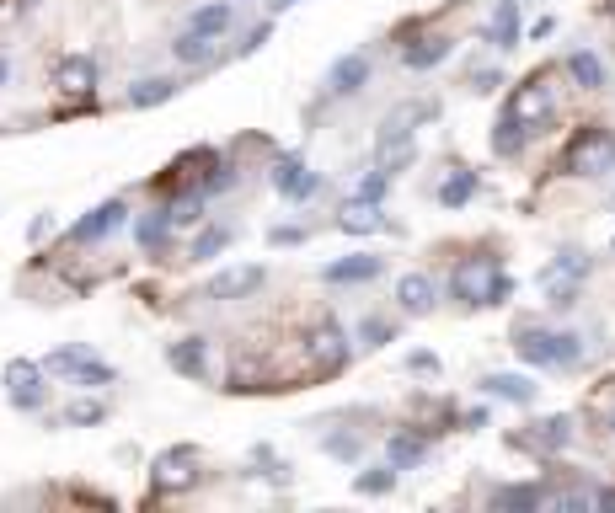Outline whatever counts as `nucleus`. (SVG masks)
Listing matches in <instances>:
<instances>
[{
  "label": "nucleus",
  "mask_w": 615,
  "mask_h": 513,
  "mask_svg": "<svg viewBox=\"0 0 615 513\" xmlns=\"http://www.w3.org/2000/svg\"><path fill=\"white\" fill-rule=\"evenodd\" d=\"M450 289H455V300H466V305H503L514 284L498 273V257H466L455 268Z\"/></svg>",
  "instance_id": "f257e3e1"
},
{
  "label": "nucleus",
  "mask_w": 615,
  "mask_h": 513,
  "mask_svg": "<svg viewBox=\"0 0 615 513\" xmlns=\"http://www.w3.org/2000/svg\"><path fill=\"white\" fill-rule=\"evenodd\" d=\"M567 171H573V177H605V171H615V134L583 129L573 145H567Z\"/></svg>",
  "instance_id": "f03ea898"
},
{
  "label": "nucleus",
  "mask_w": 615,
  "mask_h": 513,
  "mask_svg": "<svg viewBox=\"0 0 615 513\" xmlns=\"http://www.w3.org/2000/svg\"><path fill=\"white\" fill-rule=\"evenodd\" d=\"M519 359L541 364V369H567L578 364V337H557V332H519Z\"/></svg>",
  "instance_id": "7ed1b4c3"
},
{
  "label": "nucleus",
  "mask_w": 615,
  "mask_h": 513,
  "mask_svg": "<svg viewBox=\"0 0 615 513\" xmlns=\"http://www.w3.org/2000/svg\"><path fill=\"white\" fill-rule=\"evenodd\" d=\"M150 481H156V492H193L198 487V455L193 449H166V455L156 460V471H150Z\"/></svg>",
  "instance_id": "20e7f679"
},
{
  "label": "nucleus",
  "mask_w": 615,
  "mask_h": 513,
  "mask_svg": "<svg viewBox=\"0 0 615 513\" xmlns=\"http://www.w3.org/2000/svg\"><path fill=\"white\" fill-rule=\"evenodd\" d=\"M509 118H519L525 129H541V123L551 118V86H546V75H530L525 86L509 97Z\"/></svg>",
  "instance_id": "39448f33"
},
{
  "label": "nucleus",
  "mask_w": 615,
  "mask_h": 513,
  "mask_svg": "<svg viewBox=\"0 0 615 513\" xmlns=\"http://www.w3.org/2000/svg\"><path fill=\"white\" fill-rule=\"evenodd\" d=\"M305 353H311V364L316 369H337L348 359V337H343V326L337 321H321L316 332H311V342H305Z\"/></svg>",
  "instance_id": "423d86ee"
},
{
  "label": "nucleus",
  "mask_w": 615,
  "mask_h": 513,
  "mask_svg": "<svg viewBox=\"0 0 615 513\" xmlns=\"http://www.w3.org/2000/svg\"><path fill=\"white\" fill-rule=\"evenodd\" d=\"M6 385H11V396H17V407L33 412L38 401H43V364H33V359H11V364H6Z\"/></svg>",
  "instance_id": "0eeeda50"
},
{
  "label": "nucleus",
  "mask_w": 615,
  "mask_h": 513,
  "mask_svg": "<svg viewBox=\"0 0 615 513\" xmlns=\"http://www.w3.org/2000/svg\"><path fill=\"white\" fill-rule=\"evenodd\" d=\"M54 86L65 91V97H91V86H97V65H91L86 54H65L54 70Z\"/></svg>",
  "instance_id": "6e6552de"
},
{
  "label": "nucleus",
  "mask_w": 615,
  "mask_h": 513,
  "mask_svg": "<svg viewBox=\"0 0 615 513\" xmlns=\"http://www.w3.org/2000/svg\"><path fill=\"white\" fill-rule=\"evenodd\" d=\"M263 268H225V273H214V284H209V300H246V294H257L263 289Z\"/></svg>",
  "instance_id": "1a4fd4ad"
},
{
  "label": "nucleus",
  "mask_w": 615,
  "mask_h": 513,
  "mask_svg": "<svg viewBox=\"0 0 615 513\" xmlns=\"http://www.w3.org/2000/svg\"><path fill=\"white\" fill-rule=\"evenodd\" d=\"M273 188H279L284 198H295V204H300V198H311V193L321 188V177H316V171H305V166L295 161V155H284V161L273 166Z\"/></svg>",
  "instance_id": "9d476101"
},
{
  "label": "nucleus",
  "mask_w": 615,
  "mask_h": 513,
  "mask_svg": "<svg viewBox=\"0 0 615 513\" xmlns=\"http://www.w3.org/2000/svg\"><path fill=\"white\" fill-rule=\"evenodd\" d=\"M123 225V204L113 198V204H102V209H91L81 225H75V241H102L107 230H118Z\"/></svg>",
  "instance_id": "9b49d317"
},
{
  "label": "nucleus",
  "mask_w": 615,
  "mask_h": 513,
  "mask_svg": "<svg viewBox=\"0 0 615 513\" xmlns=\"http://www.w3.org/2000/svg\"><path fill=\"white\" fill-rule=\"evenodd\" d=\"M396 300H402V310H412V316H423V310H434V278H423V273H407L402 284H396Z\"/></svg>",
  "instance_id": "f8f14e48"
},
{
  "label": "nucleus",
  "mask_w": 615,
  "mask_h": 513,
  "mask_svg": "<svg viewBox=\"0 0 615 513\" xmlns=\"http://www.w3.org/2000/svg\"><path fill=\"white\" fill-rule=\"evenodd\" d=\"M166 364L182 369V375H193V380H204V337H182L166 348Z\"/></svg>",
  "instance_id": "ddd939ff"
},
{
  "label": "nucleus",
  "mask_w": 615,
  "mask_h": 513,
  "mask_svg": "<svg viewBox=\"0 0 615 513\" xmlns=\"http://www.w3.org/2000/svg\"><path fill=\"white\" fill-rule=\"evenodd\" d=\"M375 155H380V171H402V166H412V134H380V145H375Z\"/></svg>",
  "instance_id": "4468645a"
},
{
  "label": "nucleus",
  "mask_w": 615,
  "mask_h": 513,
  "mask_svg": "<svg viewBox=\"0 0 615 513\" xmlns=\"http://www.w3.org/2000/svg\"><path fill=\"white\" fill-rule=\"evenodd\" d=\"M337 225H343L348 236H369V230H380L386 220H380V209L369 204V198H353V204H348L343 214H337Z\"/></svg>",
  "instance_id": "2eb2a0df"
},
{
  "label": "nucleus",
  "mask_w": 615,
  "mask_h": 513,
  "mask_svg": "<svg viewBox=\"0 0 615 513\" xmlns=\"http://www.w3.org/2000/svg\"><path fill=\"white\" fill-rule=\"evenodd\" d=\"M369 81V59L364 54H348V59H337V65H332V91H343V97H348V91H359Z\"/></svg>",
  "instance_id": "dca6fc26"
},
{
  "label": "nucleus",
  "mask_w": 615,
  "mask_h": 513,
  "mask_svg": "<svg viewBox=\"0 0 615 513\" xmlns=\"http://www.w3.org/2000/svg\"><path fill=\"white\" fill-rule=\"evenodd\" d=\"M482 385H487V391H492V396H503V401H514V407H530V401H535V385H530L525 375H487Z\"/></svg>",
  "instance_id": "f3484780"
},
{
  "label": "nucleus",
  "mask_w": 615,
  "mask_h": 513,
  "mask_svg": "<svg viewBox=\"0 0 615 513\" xmlns=\"http://www.w3.org/2000/svg\"><path fill=\"white\" fill-rule=\"evenodd\" d=\"M380 273V257H348V262H332L327 278L332 284H364V278Z\"/></svg>",
  "instance_id": "a211bd4d"
},
{
  "label": "nucleus",
  "mask_w": 615,
  "mask_h": 513,
  "mask_svg": "<svg viewBox=\"0 0 615 513\" xmlns=\"http://www.w3.org/2000/svg\"><path fill=\"white\" fill-rule=\"evenodd\" d=\"M166 97H177V81H166V75H156V81H140V86H129V107H161Z\"/></svg>",
  "instance_id": "6ab92c4d"
},
{
  "label": "nucleus",
  "mask_w": 615,
  "mask_h": 513,
  "mask_svg": "<svg viewBox=\"0 0 615 513\" xmlns=\"http://www.w3.org/2000/svg\"><path fill=\"white\" fill-rule=\"evenodd\" d=\"M492 43H498V49H514V43H519V11H514V0H498V17H492Z\"/></svg>",
  "instance_id": "aec40b11"
},
{
  "label": "nucleus",
  "mask_w": 615,
  "mask_h": 513,
  "mask_svg": "<svg viewBox=\"0 0 615 513\" xmlns=\"http://www.w3.org/2000/svg\"><path fill=\"white\" fill-rule=\"evenodd\" d=\"M567 70H573V81H578L583 91H599V86H605V65H599L594 54H573V59H567Z\"/></svg>",
  "instance_id": "412c9836"
},
{
  "label": "nucleus",
  "mask_w": 615,
  "mask_h": 513,
  "mask_svg": "<svg viewBox=\"0 0 615 513\" xmlns=\"http://www.w3.org/2000/svg\"><path fill=\"white\" fill-rule=\"evenodd\" d=\"M567 439H573V423L567 417H546V423H535V449H562Z\"/></svg>",
  "instance_id": "4be33fe9"
},
{
  "label": "nucleus",
  "mask_w": 615,
  "mask_h": 513,
  "mask_svg": "<svg viewBox=\"0 0 615 513\" xmlns=\"http://www.w3.org/2000/svg\"><path fill=\"white\" fill-rule=\"evenodd\" d=\"M444 54H450V43H444V38H423V43H418V49H407L402 59H407V65H412V70H434V65H439V59H444Z\"/></svg>",
  "instance_id": "5701e85b"
},
{
  "label": "nucleus",
  "mask_w": 615,
  "mask_h": 513,
  "mask_svg": "<svg viewBox=\"0 0 615 513\" xmlns=\"http://www.w3.org/2000/svg\"><path fill=\"white\" fill-rule=\"evenodd\" d=\"M492 150H498V155H519V150H525V123H519V118H503L498 134H492Z\"/></svg>",
  "instance_id": "b1692460"
},
{
  "label": "nucleus",
  "mask_w": 615,
  "mask_h": 513,
  "mask_svg": "<svg viewBox=\"0 0 615 513\" xmlns=\"http://www.w3.org/2000/svg\"><path fill=\"white\" fill-rule=\"evenodd\" d=\"M172 54L182 59V65H204V59H209V38H204V33H193V27H188V33H182V38L172 43Z\"/></svg>",
  "instance_id": "393cba45"
},
{
  "label": "nucleus",
  "mask_w": 615,
  "mask_h": 513,
  "mask_svg": "<svg viewBox=\"0 0 615 513\" xmlns=\"http://www.w3.org/2000/svg\"><path fill=\"white\" fill-rule=\"evenodd\" d=\"M193 33H204V38H214V33H225L230 27V6H204V11H193Z\"/></svg>",
  "instance_id": "a878e982"
},
{
  "label": "nucleus",
  "mask_w": 615,
  "mask_h": 513,
  "mask_svg": "<svg viewBox=\"0 0 615 513\" xmlns=\"http://www.w3.org/2000/svg\"><path fill=\"white\" fill-rule=\"evenodd\" d=\"M476 193V171H455V177L450 182H444V188H439V204H466V198Z\"/></svg>",
  "instance_id": "bb28decb"
},
{
  "label": "nucleus",
  "mask_w": 615,
  "mask_h": 513,
  "mask_svg": "<svg viewBox=\"0 0 615 513\" xmlns=\"http://www.w3.org/2000/svg\"><path fill=\"white\" fill-rule=\"evenodd\" d=\"M91 359L86 348H59V353H49V364H43V375H75V369H81Z\"/></svg>",
  "instance_id": "cd10ccee"
},
{
  "label": "nucleus",
  "mask_w": 615,
  "mask_h": 513,
  "mask_svg": "<svg viewBox=\"0 0 615 513\" xmlns=\"http://www.w3.org/2000/svg\"><path fill=\"white\" fill-rule=\"evenodd\" d=\"M198 214H204V198H198V193H182V198L166 204V220H172V225H193Z\"/></svg>",
  "instance_id": "c85d7f7f"
},
{
  "label": "nucleus",
  "mask_w": 615,
  "mask_h": 513,
  "mask_svg": "<svg viewBox=\"0 0 615 513\" xmlns=\"http://www.w3.org/2000/svg\"><path fill=\"white\" fill-rule=\"evenodd\" d=\"M423 460V439H412V433H396L391 439V465L402 471V465H418Z\"/></svg>",
  "instance_id": "c756f323"
},
{
  "label": "nucleus",
  "mask_w": 615,
  "mask_h": 513,
  "mask_svg": "<svg viewBox=\"0 0 615 513\" xmlns=\"http://www.w3.org/2000/svg\"><path fill=\"white\" fill-rule=\"evenodd\" d=\"M102 417H107L102 401H70L65 423H70V428H91V423H102Z\"/></svg>",
  "instance_id": "7c9ffc66"
},
{
  "label": "nucleus",
  "mask_w": 615,
  "mask_h": 513,
  "mask_svg": "<svg viewBox=\"0 0 615 513\" xmlns=\"http://www.w3.org/2000/svg\"><path fill=\"white\" fill-rule=\"evenodd\" d=\"M535 503H546L541 487H503L498 492V508H535Z\"/></svg>",
  "instance_id": "2f4dec72"
},
{
  "label": "nucleus",
  "mask_w": 615,
  "mask_h": 513,
  "mask_svg": "<svg viewBox=\"0 0 615 513\" xmlns=\"http://www.w3.org/2000/svg\"><path fill=\"white\" fill-rule=\"evenodd\" d=\"M353 487H359L364 497H380V492H391V487H396V465H391V471H364L359 481H353Z\"/></svg>",
  "instance_id": "473e14b6"
},
{
  "label": "nucleus",
  "mask_w": 615,
  "mask_h": 513,
  "mask_svg": "<svg viewBox=\"0 0 615 513\" xmlns=\"http://www.w3.org/2000/svg\"><path fill=\"white\" fill-rule=\"evenodd\" d=\"M75 380H81V385H113L118 375H113V364H102V359H86L81 369H75Z\"/></svg>",
  "instance_id": "72a5a7b5"
},
{
  "label": "nucleus",
  "mask_w": 615,
  "mask_h": 513,
  "mask_svg": "<svg viewBox=\"0 0 615 513\" xmlns=\"http://www.w3.org/2000/svg\"><path fill=\"white\" fill-rule=\"evenodd\" d=\"M225 241H230V230H204V236L193 241V262H209V257L225 246Z\"/></svg>",
  "instance_id": "f704fd0d"
},
{
  "label": "nucleus",
  "mask_w": 615,
  "mask_h": 513,
  "mask_svg": "<svg viewBox=\"0 0 615 513\" xmlns=\"http://www.w3.org/2000/svg\"><path fill=\"white\" fill-rule=\"evenodd\" d=\"M386 182H391V171H369V177L359 182V198H369V204H380V193H386Z\"/></svg>",
  "instance_id": "c9c22d12"
},
{
  "label": "nucleus",
  "mask_w": 615,
  "mask_h": 513,
  "mask_svg": "<svg viewBox=\"0 0 615 513\" xmlns=\"http://www.w3.org/2000/svg\"><path fill=\"white\" fill-rule=\"evenodd\" d=\"M209 193H225V188H236V166H214V177L204 182Z\"/></svg>",
  "instance_id": "e433bc0d"
},
{
  "label": "nucleus",
  "mask_w": 615,
  "mask_h": 513,
  "mask_svg": "<svg viewBox=\"0 0 615 513\" xmlns=\"http://www.w3.org/2000/svg\"><path fill=\"white\" fill-rule=\"evenodd\" d=\"M166 225H172L166 214H156V220H145V225H140V241H145V246H156V241L166 236Z\"/></svg>",
  "instance_id": "4c0bfd02"
},
{
  "label": "nucleus",
  "mask_w": 615,
  "mask_h": 513,
  "mask_svg": "<svg viewBox=\"0 0 615 513\" xmlns=\"http://www.w3.org/2000/svg\"><path fill=\"white\" fill-rule=\"evenodd\" d=\"M359 332H364V342H369V348H380V342L391 337V326H386V321H364Z\"/></svg>",
  "instance_id": "58836bf2"
},
{
  "label": "nucleus",
  "mask_w": 615,
  "mask_h": 513,
  "mask_svg": "<svg viewBox=\"0 0 615 513\" xmlns=\"http://www.w3.org/2000/svg\"><path fill=\"white\" fill-rule=\"evenodd\" d=\"M327 455H337V460H353V455H359V439H327Z\"/></svg>",
  "instance_id": "ea45409f"
},
{
  "label": "nucleus",
  "mask_w": 615,
  "mask_h": 513,
  "mask_svg": "<svg viewBox=\"0 0 615 513\" xmlns=\"http://www.w3.org/2000/svg\"><path fill=\"white\" fill-rule=\"evenodd\" d=\"M407 369H418V375H439V359H434V353H412Z\"/></svg>",
  "instance_id": "a19ab883"
},
{
  "label": "nucleus",
  "mask_w": 615,
  "mask_h": 513,
  "mask_svg": "<svg viewBox=\"0 0 615 513\" xmlns=\"http://www.w3.org/2000/svg\"><path fill=\"white\" fill-rule=\"evenodd\" d=\"M273 241H279V246H295V241H305V230H295V225H289V230H273Z\"/></svg>",
  "instance_id": "79ce46f5"
},
{
  "label": "nucleus",
  "mask_w": 615,
  "mask_h": 513,
  "mask_svg": "<svg viewBox=\"0 0 615 513\" xmlns=\"http://www.w3.org/2000/svg\"><path fill=\"white\" fill-rule=\"evenodd\" d=\"M471 81H476L471 91H492V86H498V75H492V70H482V75H471Z\"/></svg>",
  "instance_id": "37998d69"
},
{
  "label": "nucleus",
  "mask_w": 615,
  "mask_h": 513,
  "mask_svg": "<svg viewBox=\"0 0 615 513\" xmlns=\"http://www.w3.org/2000/svg\"><path fill=\"white\" fill-rule=\"evenodd\" d=\"M594 503H599V508H615V492H599Z\"/></svg>",
  "instance_id": "c03bdc74"
},
{
  "label": "nucleus",
  "mask_w": 615,
  "mask_h": 513,
  "mask_svg": "<svg viewBox=\"0 0 615 513\" xmlns=\"http://www.w3.org/2000/svg\"><path fill=\"white\" fill-rule=\"evenodd\" d=\"M289 6H300V0H273V11H289Z\"/></svg>",
  "instance_id": "a18cd8bd"
},
{
  "label": "nucleus",
  "mask_w": 615,
  "mask_h": 513,
  "mask_svg": "<svg viewBox=\"0 0 615 513\" xmlns=\"http://www.w3.org/2000/svg\"><path fill=\"white\" fill-rule=\"evenodd\" d=\"M0 81H6V59H0Z\"/></svg>",
  "instance_id": "49530a36"
},
{
  "label": "nucleus",
  "mask_w": 615,
  "mask_h": 513,
  "mask_svg": "<svg viewBox=\"0 0 615 513\" xmlns=\"http://www.w3.org/2000/svg\"><path fill=\"white\" fill-rule=\"evenodd\" d=\"M610 428H615V423H610Z\"/></svg>",
  "instance_id": "de8ad7c7"
}]
</instances>
